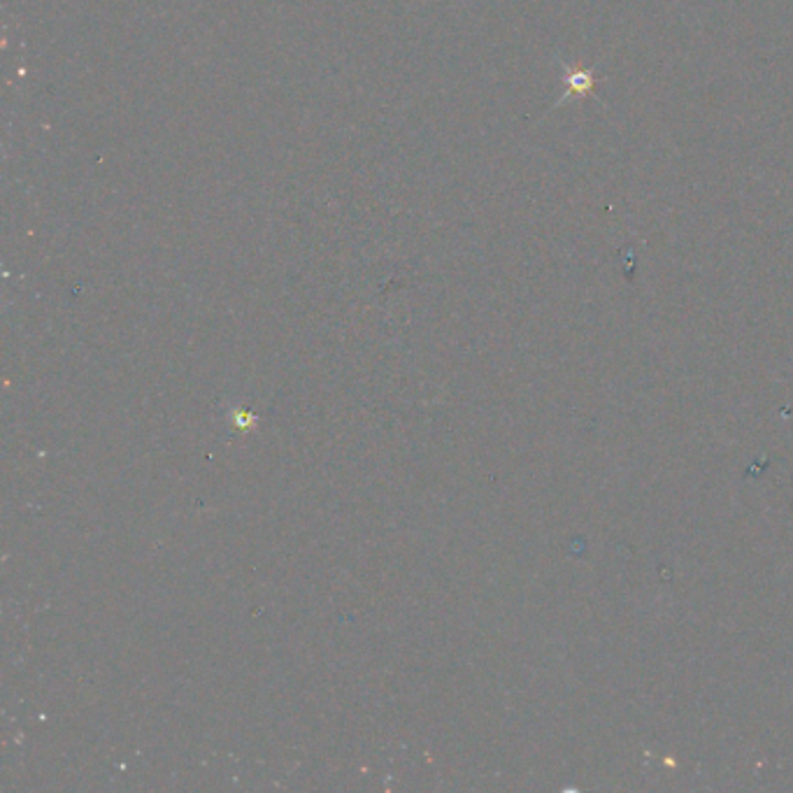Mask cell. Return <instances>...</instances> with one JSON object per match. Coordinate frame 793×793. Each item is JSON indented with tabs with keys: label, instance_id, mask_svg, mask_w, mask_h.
<instances>
[{
	"label": "cell",
	"instance_id": "cell-1",
	"mask_svg": "<svg viewBox=\"0 0 793 793\" xmlns=\"http://www.w3.org/2000/svg\"><path fill=\"white\" fill-rule=\"evenodd\" d=\"M566 84L570 86V93L585 96L594 92V70H582V73H566Z\"/></svg>",
	"mask_w": 793,
	"mask_h": 793
}]
</instances>
